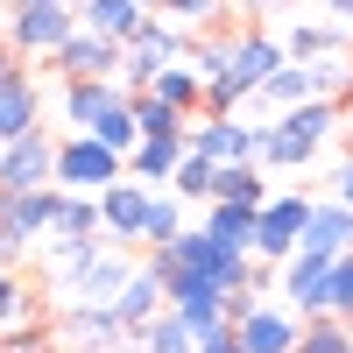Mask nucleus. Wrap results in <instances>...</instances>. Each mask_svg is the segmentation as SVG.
<instances>
[{
    "label": "nucleus",
    "mask_w": 353,
    "mask_h": 353,
    "mask_svg": "<svg viewBox=\"0 0 353 353\" xmlns=\"http://www.w3.org/2000/svg\"><path fill=\"white\" fill-rule=\"evenodd\" d=\"M43 128V92H36V78H14V85H0V141H14V134H36Z\"/></svg>",
    "instance_id": "5701e85b"
},
{
    "label": "nucleus",
    "mask_w": 353,
    "mask_h": 353,
    "mask_svg": "<svg viewBox=\"0 0 353 353\" xmlns=\"http://www.w3.org/2000/svg\"><path fill=\"white\" fill-rule=\"evenodd\" d=\"M346 325H353V318H346Z\"/></svg>",
    "instance_id": "3c124183"
},
{
    "label": "nucleus",
    "mask_w": 353,
    "mask_h": 353,
    "mask_svg": "<svg viewBox=\"0 0 353 353\" xmlns=\"http://www.w3.org/2000/svg\"><path fill=\"white\" fill-rule=\"evenodd\" d=\"M254 219H261V205H241V198H212L198 226L212 233V241H226V248H248V254H254Z\"/></svg>",
    "instance_id": "4be33fe9"
},
{
    "label": "nucleus",
    "mask_w": 353,
    "mask_h": 353,
    "mask_svg": "<svg viewBox=\"0 0 353 353\" xmlns=\"http://www.w3.org/2000/svg\"><path fill=\"white\" fill-rule=\"evenodd\" d=\"M134 128L141 141H176V134H191V113L170 106L163 92H134Z\"/></svg>",
    "instance_id": "cd10ccee"
},
{
    "label": "nucleus",
    "mask_w": 353,
    "mask_h": 353,
    "mask_svg": "<svg viewBox=\"0 0 353 353\" xmlns=\"http://www.w3.org/2000/svg\"><path fill=\"white\" fill-rule=\"evenodd\" d=\"M325 14H339V21H353V0H318Z\"/></svg>",
    "instance_id": "de8ad7c7"
},
{
    "label": "nucleus",
    "mask_w": 353,
    "mask_h": 353,
    "mask_svg": "<svg viewBox=\"0 0 353 353\" xmlns=\"http://www.w3.org/2000/svg\"><path fill=\"white\" fill-rule=\"evenodd\" d=\"M149 205H156V191H149V184H134V176L106 184V191H99V212H106V241L134 248V241H141V226H149Z\"/></svg>",
    "instance_id": "4468645a"
},
{
    "label": "nucleus",
    "mask_w": 353,
    "mask_h": 353,
    "mask_svg": "<svg viewBox=\"0 0 353 353\" xmlns=\"http://www.w3.org/2000/svg\"><path fill=\"white\" fill-rule=\"evenodd\" d=\"M276 290H283V304L297 311V318H325V311H332V261L311 254V248H297V254L276 269Z\"/></svg>",
    "instance_id": "39448f33"
},
{
    "label": "nucleus",
    "mask_w": 353,
    "mask_h": 353,
    "mask_svg": "<svg viewBox=\"0 0 353 353\" xmlns=\"http://www.w3.org/2000/svg\"><path fill=\"white\" fill-rule=\"evenodd\" d=\"M304 219H311V198L304 191H276V198H261V219H254V261H283L297 254L304 241Z\"/></svg>",
    "instance_id": "20e7f679"
},
{
    "label": "nucleus",
    "mask_w": 353,
    "mask_h": 353,
    "mask_svg": "<svg viewBox=\"0 0 353 353\" xmlns=\"http://www.w3.org/2000/svg\"><path fill=\"white\" fill-rule=\"evenodd\" d=\"M121 353H198V332H191L176 311H156L141 332H128V346H121Z\"/></svg>",
    "instance_id": "b1692460"
},
{
    "label": "nucleus",
    "mask_w": 353,
    "mask_h": 353,
    "mask_svg": "<svg viewBox=\"0 0 353 353\" xmlns=\"http://www.w3.org/2000/svg\"><path fill=\"white\" fill-rule=\"evenodd\" d=\"M346 128V106L339 99H304V106H283L269 128H261V170H304L325 156V141Z\"/></svg>",
    "instance_id": "f257e3e1"
},
{
    "label": "nucleus",
    "mask_w": 353,
    "mask_h": 353,
    "mask_svg": "<svg viewBox=\"0 0 353 353\" xmlns=\"http://www.w3.org/2000/svg\"><path fill=\"white\" fill-rule=\"evenodd\" d=\"M57 205H64L57 184H43V191H0V233H14L21 248H36V241H50Z\"/></svg>",
    "instance_id": "ddd939ff"
},
{
    "label": "nucleus",
    "mask_w": 353,
    "mask_h": 353,
    "mask_svg": "<svg viewBox=\"0 0 353 353\" xmlns=\"http://www.w3.org/2000/svg\"><path fill=\"white\" fill-rule=\"evenodd\" d=\"M297 353H353V325H346L339 311H325V318H304Z\"/></svg>",
    "instance_id": "7c9ffc66"
},
{
    "label": "nucleus",
    "mask_w": 353,
    "mask_h": 353,
    "mask_svg": "<svg viewBox=\"0 0 353 353\" xmlns=\"http://www.w3.org/2000/svg\"><path fill=\"white\" fill-rule=\"evenodd\" d=\"M0 353H50V332L43 325H8L0 332Z\"/></svg>",
    "instance_id": "58836bf2"
},
{
    "label": "nucleus",
    "mask_w": 353,
    "mask_h": 353,
    "mask_svg": "<svg viewBox=\"0 0 353 353\" xmlns=\"http://www.w3.org/2000/svg\"><path fill=\"white\" fill-rule=\"evenodd\" d=\"M149 92H163L170 106L198 113V106H205V78H198V64H191V57H176V64H163V78L149 85Z\"/></svg>",
    "instance_id": "c756f323"
},
{
    "label": "nucleus",
    "mask_w": 353,
    "mask_h": 353,
    "mask_svg": "<svg viewBox=\"0 0 353 353\" xmlns=\"http://www.w3.org/2000/svg\"><path fill=\"white\" fill-rule=\"evenodd\" d=\"M212 170H219L212 156H198V149H184V163H176V176H170V191L184 198V205H191V198L205 205V198H212Z\"/></svg>",
    "instance_id": "72a5a7b5"
},
{
    "label": "nucleus",
    "mask_w": 353,
    "mask_h": 353,
    "mask_svg": "<svg viewBox=\"0 0 353 353\" xmlns=\"http://www.w3.org/2000/svg\"><path fill=\"white\" fill-rule=\"evenodd\" d=\"M198 353H248V346H241V332L226 325V332H212V339H198Z\"/></svg>",
    "instance_id": "37998d69"
},
{
    "label": "nucleus",
    "mask_w": 353,
    "mask_h": 353,
    "mask_svg": "<svg viewBox=\"0 0 353 353\" xmlns=\"http://www.w3.org/2000/svg\"><path fill=\"white\" fill-rule=\"evenodd\" d=\"M261 106H304V99H325V78H318V64H283L269 85H261V92H254Z\"/></svg>",
    "instance_id": "393cba45"
},
{
    "label": "nucleus",
    "mask_w": 353,
    "mask_h": 353,
    "mask_svg": "<svg viewBox=\"0 0 353 353\" xmlns=\"http://www.w3.org/2000/svg\"><path fill=\"white\" fill-rule=\"evenodd\" d=\"M121 57H128V43H113V36H99V28H71V43L64 50H50L43 64L57 71V78H121Z\"/></svg>",
    "instance_id": "6e6552de"
},
{
    "label": "nucleus",
    "mask_w": 353,
    "mask_h": 353,
    "mask_svg": "<svg viewBox=\"0 0 353 353\" xmlns=\"http://www.w3.org/2000/svg\"><path fill=\"white\" fill-rule=\"evenodd\" d=\"M0 28H8V0H0Z\"/></svg>",
    "instance_id": "09e8293b"
},
{
    "label": "nucleus",
    "mask_w": 353,
    "mask_h": 353,
    "mask_svg": "<svg viewBox=\"0 0 353 353\" xmlns=\"http://www.w3.org/2000/svg\"><path fill=\"white\" fill-rule=\"evenodd\" d=\"M64 332L78 353H113V346H128V325H121V311L113 304H71L64 311Z\"/></svg>",
    "instance_id": "6ab92c4d"
},
{
    "label": "nucleus",
    "mask_w": 353,
    "mask_h": 353,
    "mask_svg": "<svg viewBox=\"0 0 353 353\" xmlns=\"http://www.w3.org/2000/svg\"><path fill=\"white\" fill-rule=\"evenodd\" d=\"M14 78H28V57H21V50H8V43H0V85H14Z\"/></svg>",
    "instance_id": "79ce46f5"
},
{
    "label": "nucleus",
    "mask_w": 353,
    "mask_h": 353,
    "mask_svg": "<svg viewBox=\"0 0 353 353\" xmlns=\"http://www.w3.org/2000/svg\"><path fill=\"white\" fill-rule=\"evenodd\" d=\"M332 311H339V318H353V248L332 261Z\"/></svg>",
    "instance_id": "ea45409f"
},
{
    "label": "nucleus",
    "mask_w": 353,
    "mask_h": 353,
    "mask_svg": "<svg viewBox=\"0 0 353 353\" xmlns=\"http://www.w3.org/2000/svg\"><path fill=\"white\" fill-rule=\"evenodd\" d=\"M248 99H254V92H241L233 78H212V85H205V106H198V113H205V121H212V113H241Z\"/></svg>",
    "instance_id": "4c0bfd02"
},
{
    "label": "nucleus",
    "mask_w": 353,
    "mask_h": 353,
    "mask_svg": "<svg viewBox=\"0 0 353 353\" xmlns=\"http://www.w3.org/2000/svg\"><path fill=\"white\" fill-rule=\"evenodd\" d=\"M191 64H198V78H205V85H212V78H226V71H233V36L191 28Z\"/></svg>",
    "instance_id": "473e14b6"
},
{
    "label": "nucleus",
    "mask_w": 353,
    "mask_h": 353,
    "mask_svg": "<svg viewBox=\"0 0 353 353\" xmlns=\"http://www.w3.org/2000/svg\"><path fill=\"white\" fill-rule=\"evenodd\" d=\"M43 184H57V141L43 128L0 141V191H43Z\"/></svg>",
    "instance_id": "1a4fd4ad"
},
{
    "label": "nucleus",
    "mask_w": 353,
    "mask_h": 353,
    "mask_svg": "<svg viewBox=\"0 0 353 353\" xmlns=\"http://www.w3.org/2000/svg\"><path fill=\"white\" fill-rule=\"evenodd\" d=\"M332 198H346V205H353V156H346V163H332Z\"/></svg>",
    "instance_id": "c03bdc74"
},
{
    "label": "nucleus",
    "mask_w": 353,
    "mask_h": 353,
    "mask_svg": "<svg viewBox=\"0 0 353 353\" xmlns=\"http://www.w3.org/2000/svg\"><path fill=\"white\" fill-rule=\"evenodd\" d=\"M156 14H170V21H184V28H212V21L226 14V0H163Z\"/></svg>",
    "instance_id": "e433bc0d"
},
{
    "label": "nucleus",
    "mask_w": 353,
    "mask_h": 353,
    "mask_svg": "<svg viewBox=\"0 0 353 353\" xmlns=\"http://www.w3.org/2000/svg\"><path fill=\"white\" fill-rule=\"evenodd\" d=\"M8 8H85V0H8Z\"/></svg>",
    "instance_id": "49530a36"
},
{
    "label": "nucleus",
    "mask_w": 353,
    "mask_h": 353,
    "mask_svg": "<svg viewBox=\"0 0 353 353\" xmlns=\"http://www.w3.org/2000/svg\"><path fill=\"white\" fill-rule=\"evenodd\" d=\"M233 332H241L248 353H297V332H304V318L297 311H276V304H254L233 318Z\"/></svg>",
    "instance_id": "2eb2a0df"
},
{
    "label": "nucleus",
    "mask_w": 353,
    "mask_h": 353,
    "mask_svg": "<svg viewBox=\"0 0 353 353\" xmlns=\"http://www.w3.org/2000/svg\"><path fill=\"white\" fill-rule=\"evenodd\" d=\"M184 149L212 156V163H261V128L241 121V113H212V121L198 113L191 134H184Z\"/></svg>",
    "instance_id": "423d86ee"
},
{
    "label": "nucleus",
    "mask_w": 353,
    "mask_h": 353,
    "mask_svg": "<svg viewBox=\"0 0 353 353\" xmlns=\"http://www.w3.org/2000/svg\"><path fill=\"white\" fill-rule=\"evenodd\" d=\"M21 254H28V248L14 241V233H0V269H21Z\"/></svg>",
    "instance_id": "a18cd8bd"
},
{
    "label": "nucleus",
    "mask_w": 353,
    "mask_h": 353,
    "mask_svg": "<svg viewBox=\"0 0 353 353\" xmlns=\"http://www.w3.org/2000/svg\"><path fill=\"white\" fill-rule=\"evenodd\" d=\"M170 311L184 318V325H191L198 339H212V332H226V325H233L226 290H219V283H198V276H184V269L170 276Z\"/></svg>",
    "instance_id": "9d476101"
},
{
    "label": "nucleus",
    "mask_w": 353,
    "mask_h": 353,
    "mask_svg": "<svg viewBox=\"0 0 353 353\" xmlns=\"http://www.w3.org/2000/svg\"><path fill=\"white\" fill-rule=\"evenodd\" d=\"M121 99H128V85H121V78H64V99H57V113H64V128H71V134H92Z\"/></svg>",
    "instance_id": "f8f14e48"
},
{
    "label": "nucleus",
    "mask_w": 353,
    "mask_h": 353,
    "mask_svg": "<svg viewBox=\"0 0 353 353\" xmlns=\"http://www.w3.org/2000/svg\"><path fill=\"white\" fill-rule=\"evenodd\" d=\"M184 226H191V219H184V198H176V191H156V205H149V226H141V248H170Z\"/></svg>",
    "instance_id": "2f4dec72"
},
{
    "label": "nucleus",
    "mask_w": 353,
    "mask_h": 353,
    "mask_svg": "<svg viewBox=\"0 0 353 353\" xmlns=\"http://www.w3.org/2000/svg\"><path fill=\"white\" fill-rule=\"evenodd\" d=\"M290 64V50H283V36H269V28H233V85L241 92H261L276 71Z\"/></svg>",
    "instance_id": "9b49d317"
},
{
    "label": "nucleus",
    "mask_w": 353,
    "mask_h": 353,
    "mask_svg": "<svg viewBox=\"0 0 353 353\" xmlns=\"http://www.w3.org/2000/svg\"><path fill=\"white\" fill-rule=\"evenodd\" d=\"M346 43H353V21H304V14H290V28H283V50H290V64H318V57H346Z\"/></svg>",
    "instance_id": "f3484780"
},
{
    "label": "nucleus",
    "mask_w": 353,
    "mask_h": 353,
    "mask_svg": "<svg viewBox=\"0 0 353 353\" xmlns=\"http://www.w3.org/2000/svg\"><path fill=\"white\" fill-rule=\"evenodd\" d=\"M128 276H134V254H128L121 241H106V254L92 261V269H85L78 283H64V297H71V304H113V297L128 290Z\"/></svg>",
    "instance_id": "dca6fc26"
},
{
    "label": "nucleus",
    "mask_w": 353,
    "mask_h": 353,
    "mask_svg": "<svg viewBox=\"0 0 353 353\" xmlns=\"http://www.w3.org/2000/svg\"><path fill=\"white\" fill-rule=\"evenodd\" d=\"M28 318H36V290H28L14 269H0V332H8V325H28Z\"/></svg>",
    "instance_id": "f704fd0d"
},
{
    "label": "nucleus",
    "mask_w": 353,
    "mask_h": 353,
    "mask_svg": "<svg viewBox=\"0 0 353 353\" xmlns=\"http://www.w3.org/2000/svg\"><path fill=\"white\" fill-rule=\"evenodd\" d=\"M78 28V8H8V28H0V43L21 50V57H50L64 50Z\"/></svg>",
    "instance_id": "0eeeda50"
},
{
    "label": "nucleus",
    "mask_w": 353,
    "mask_h": 353,
    "mask_svg": "<svg viewBox=\"0 0 353 353\" xmlns=\"http://www.w3.org/2000/svg\"><path fill=\"white\" fill-rule=\"evenodd\" d=\"M92 134L106 141V149H121V156H128V149H134V141H141V128H134V92H128L121 106H113V113H106V121H99Z\"/></svg>",
    "instance_id": "c9c22d12"
},
{
    "label": "nucleus",
    "mask_w": 353,
    "mask_h": 353,
    "mask_svg": "<svg viewBox=\"0 0 353 353\" xmlns=\"http://www.w3.org/2000/svg\"><path fill=\"white\" fill-rule=\"evenodd\" d=\"M233 8H241V14H248V28H254V21H269V14H283L290 0H233Z\"/></svg>",
    "instance_id": "a19ab883"
},
{
    "label": "nucleus",
    "mask_w": 353,
    "mask_h": 353,
    "mask_svg": "<svg viewBox=\"0 0 353 353\" xmlns=\"http://www.w3.org/2000/svg\"><path fill=\"white\" fill-rule=\"evenodd\" d=\"M141 8H149V14H156V8H163V0H141Z\"/></svg>",
    "instance_id": "8fccbe9b"
},
{
    "label": "nucleus",
    "mask_w": 353,
    "mask_h": 353,
    "mask_svg": "<svg viewBox=\"0 0 353 353\" xmlns=\"http://www.w3.org/2000/svg\"><path fill=\"white\" fill-rule=\"evenodd\" d=\"M212 198L261 205V198H269V176H261V163H219V170H212ZM212 198H205V205H212Z\"/></svg>",
    "instance_id": "c85d7f7f"
},
{
    "label": "nucleus",
    "mask_w": 353,
    "mask_h": 353,
    "mask_svg": "<svg viewBox=\"0 0 353 353\" xmlns=\"http://www.w3.org/2000/svg\"><path fill=\"white\" fill-rule=\"evenodd\" d=\"M128 176V156L121 149H106L99 134H64L57 141V191H106V184H121Z\"/></svg>",
    "instance_id": "7ed1b4c3"
},
{
    "label": "nucleus",
    "mask_w": 353,
    "mask_h": 353,
    "mask_svg": "<svg viewBox=\"0 0 353 353\" xmlns=\"http://www.w3.org/2000/svg\"><path fill=\"white\" fill-rule=\"evenodd\" d=\"M297 248L339 261V254L353 248V205H346V198H311V219H304V241H297Z\"/></svg>",
    "instance_id": "a211bd4d"
},
{
    "label": "nucleus",
    "mask_w": 353,
    "mask_h": 353,
    "mask_svg": "<svg viewBox=\"0 0 353 353\" xmlns=\"http://www.w3.org/2000/svg\"><path fill=\"white\" fill-rule=\"evenodd\" d=\"M113 311H121V325H128V332H141L156 311H170V290H163V276H156V269H134V276H128V290L113 297Z\"/></svg>",
    "instance_id": "aec40b11"
},
{
    "label": "nucleus",
    "mask_w": 353,
    "mask_h": 353,
    "mask_svg": "<svg viewBox=\"0 0 353 353\" xmlns=\"http://www.w3.org/2000/svg\"><path fill=\"white\" fill-rule=\"evenodd\" d=\"M170 254H176V269H184V276H198V283H219L226 297H233V290H241V283L254 276V254H248V248H226V241H212V233H205L198 219H191V226L170 241Z\"/></svg>",
    "instance_id": "f03ea898"
},
{
    "label": "nucleus",
    "mask_w": 353,
    "mask_h": 353,
    "mask_svg": "<svg viewBox=\"0 0 353 353\" xmlns=\"http://www.w3.org/2000/svg\"><path fill=\"white\" fill-rule=\"evenodd\" d=\"M92 233H106V212L92 191H64V205H57L50 219V241H92Z\"/></svg>",
    "instance_id": "a878e982"
},
{
    "label": "nucleus",
    "mask_w": 353,
    "mask_h": 353,
    "mask_svg": "<svg viewBox=\"0 0 353 353\" xmlns=\"http://www.w3.org/2000/svg\"><path fill=\"white\" fill-rule=\"evenodd\" d=\"M78 21L99 28V36H113V43H134L141 28H149V8H141V0H85Z\"/></svg>",
    "instance_id": "412c9836"
},
{
    "label": "nucleus",
    "mask_w": 353,
    "mask_h": 353,
    "mask_svg": "<svg viewBox=\"0 0 353 353\" xmlns=\"http://www.w3.org/2000/svg\"><path fill=\"white\" fill-rule=\"evenodd\" d=\"M176 163H184V134H176V141H134V149H128L134 184H149V191H163V184H170Z\"/></svg>",
    "instance_id": "bb28decb"
}]
</instances>
